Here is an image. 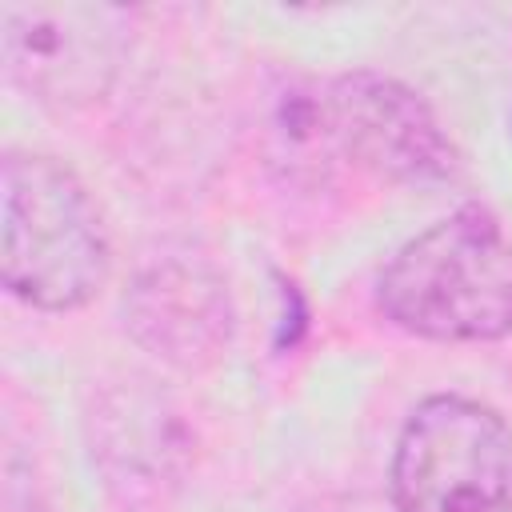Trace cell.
Instances as JSON below:
<instances>
[{
	"instance_id": "1",
	"label": "cell",
	"mask_w": 512,
	"mask_h": 512,
	"mask_svg": "<svg viewBox=\"0 0 512 512\" xmlns=\"http://www.w3.org/2000/svg\"><path fill=\"white\" fill-rule=\"evenodd\" d=\"M376 308L420 340L512 336V232L492 208L460 204L392 252L376 276Z\"/></svg>"
},
{
	"instance_id": "2",
	"label": "cell",
	"mask_w": 512,
	"mask_h": 512,
	"mask_svg": "<svg viewBox=\"0 0 512 512\" xmlns=\"http://www.w3.org/2000/svg\"><path fill=\"white\" fill-rule=\"evenodd\" d=\"M0 280L36 312H76L108 284L112 236L88 184L48 152L0 164Z\"/></svg>"
},
{
	"instance_id": "3",
	"label": "cell",
	"mask_w": 512,
	"mask_h": 512,
	"mask_svg": "<svg viewBox=\"0 0 512 512\" xmlns=\"http://www.w3.org/2000/svg\"><path fill=\"white\" fill-rule=\"evenodd\" d=\"M388 496L396 512H512V424L500 408L436 392L400 424Z\"/></svg>"
},
{
	"instance_id": "4",
	"label": "cell",
	"mask_w": 512,
	"mask_h": 512,
	"mask_svg": "<svg viewBox=\"0 0 512 512\" xmlns=\"http://www.w3.org/2000/svg\"><path fill=\"white\" fill-rule=\"evenodd\" d=\"M316 140H328L352 168L388 184H444L460 152L432 104L396 76L360 68L336 76L308 108Z\"/></svg>"
},
{
	"instance_id": "5",
	"label": "cell",
	"mask_w": 512,
	"mask_h": 512,
	"mask_svg": "<svg viewBox=\"0 0 512 512\" xmlns=\"http://www.w3.org/2000/svg\"><path fill=\"white\" fill-rule=\"evenodd\" d=\"M124 12L104 4H8L0 56L8 80L44 108L96 104L124 60Z\"/></svg>"
},
{
	"instance_id": "6",
	"label": "cell",
	"mask_w": 512,
	"mask_h": 512,
	"mask_svg": "<svg viewBox=\"0 0 512 512\" xmlns=\"http://www.w3.org/2000/svg\"><path fill=\"white\" fill-rule=\"evenodd\" d=\"M128 336L168 368H212L236 328L228 276L192 244L148 256L124 292Z\"/></svg>"
},
{
	"instance_id": "7",
	"label": "cell",
	"mask_w": 512,
	"mask_h": 512,
	"mask_svg": "<svg viewBox=\"0 0 512 512\" xmlns=\"http://www.w3.org/2000/svg\"><path fill=\"white\" fill-rule=\"evenodd\" d=\"M88 424L92 460L104 468L112 488L160 492L180 476L188 440L180 436V420L164 404V396L128 384V392L104 396Z\"/></svg>"
},
{
	"instance_id": "8",
	"label": "cell",
	"mask_w": 512,
	"mask_h": 512,
	"mask_svg": "<svg viewBox=\"0 0 512 512\" xmlns=\"http://www.w3.org/2000/svg\"><path fill=\"white\" fill-rule=\"evenodd\" d=\"M4 512H52L32 460H24L16 448L4 452Z\"/></svg>"
}]
</instances>
